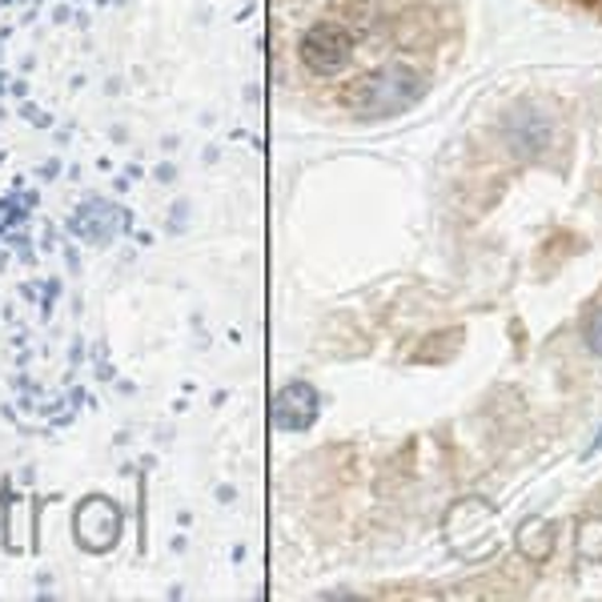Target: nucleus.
<instances>
[{
	"label": "nucleus",
	"mask_w": 602,
	"mask_h": 602,
	"mask_svg": "<svg viewBox=\"0 0 602 602\" xmlns=\"http://www.w3.org/2000/svg\"><path fill=\"white\" fill-rule=\"evenodd\" d=\"M426 85H430L426 73H418L406 61H393V65L369 68L354 85H346V109L366 121L398 117L426 97Z\"/></svg>",
	"instance_id": "1"
},
{
	"label": "nucleus",
	"mask_w": 602,
	"mask_h": 602,
	"mask_svg": "<svg viewBox=\"0 0 602 602\" xmlns=\"http://www.w3.org/2000/svg\"><path fill=\"white\" fill-rule=\"evenodd\" d=\"M350 57H354V37H350V28L334 25V21H322L301 37V61L322 77L341 73L350 65Z\"/></svg>",
	"instance_id": "2"
},
{
	"label": "nucleus",
	"mask_w": 602,
	"mask_h": 602,
	"mask_svg": "<svg viewBox=\"0 0 602 602\" xmlns=\"http://www.w3.org/2000/svg\"><path fill=\"white\" fill-rule=\"evenodd\" d=\"M502 137L518 158H538L554 137V121L542 105L535 101H518V105L502 117Z\"/></svg>",
	"instance_id": "3"
},
{
	"label": "nucleus",
	"mask_w": 602,
	"mask_h": 602,
	"mask_svg": "<svg viewBox=\"0 0 602 602\" xmlns=\"http://www.w3.org/2000/svg\"><path fill=\"white\" fill-rule=\"evenodd\" d=\"M310 418H314V390L293 386L289 393L277 398V422L281 426H305Z\"/></svg>",
	"instance_id": "4"
},
{
	"label": "nucleus",
	"mask_w": 602,
	"mask_h": 602,
	"mask_svg": "<svg viewBox=\"0 0 602 602\" xmlns=\"http://www.w3.org/2000/svg\"><path fill=\"white\" fill-rule=\"evenodd\" d=\"M582 341H587V350L594 358H602V305H594L582 322Z\"/></svg>",
	"instance_id": "5"
},
{
	"label": "nucleus",
	"mask_w": 602,
	"mask_h": 602,
	"mask_svg": "<svg viewBox=\"0 0 602 602\" xmlns=\"http://www.w3.org/2000/svg\"><path fill=\"white\" fill-rule=\"evenodd\" d=\"M599 446H602V430H599V438H594V450H599Z\"/></svg>",
	"instance_id": "6"
}]
</instances>
